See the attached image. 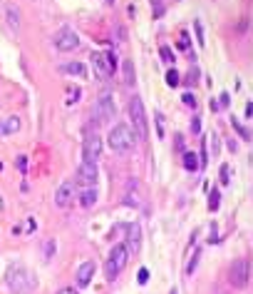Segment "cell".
Wrapping results in <instances>:
<instances>
[{
	"label": "cell",
	"instance_id": "obj_15",
	"mask_svg": "<svg viewBox=\"0 0 253 294\" xmlns=\"http://www.w3.org/2000/svg\"><path fill=\"white\" fill-rule=\"evenodd\" d=\"M122 77H124V85L127 87H134L137 77H134V63L132 60H124L122 63Z\"/></svg>",
	"mask_w": 253,
	"mask_h": 294
},
{
	"label": "cell",
	"instance_id": "obj_19",
	"mask_svg": "<svg viewBox=\"0 0 253 294\" xmlns=\"http://www.w3.org/2000/svg\"><path fill=\"white\" fill-rule=\"evenodd\" d=\"M5 10H8V23H10V28L18 30V28H20V13H18V8H15V5H8Z\"/></svg>",
	"mask_w": 253,
	"mask_h": 294
},
{
	"label": "cell",
	"instance_id": "obj_13",
	"mask_svg": "<svg viewBox=\"0 0 253 294\" xmlns=\"http://www.w3.org/2000/svg\"><path fill=\"white\" fill-rule=\"evenodd\" d=\"M92 277H95V262H82L77 267V287H87Z\"/></svg>",
	"mask_w": 253,
	"mask_h": 294
},
{
	"label": "cell",
	"instance_id": "obj_36",
	"mask_svg": "<svg viewBox=\"0 0 253 294\" xmlns=\"http://www.w3.org/2000/svg\"><path fill=\"white\" fill-rule=\"evenodd\" d=\"M52 247H55V242L50 239V242L45 244V257H48V259H50V254H52Z\"/></svg>",
	"mask_w": 253,
	"mask_h": 294
},
{
	"label": "cell",
	"instance_id": "obj_40",
	"mask_svg": "<svg viewBox=\"0 0 253 294\" xmlns=\"http://www.w3.org/2000/svg\"><path fill=\"white\" fill-rule=\"evenodd\" d=\"M251 115H253V105L248 102V105H246V117H251Z\"/></svg>",
	"mask_w": 253,
	"mask_h": 294
},
{
	"label": "cell",
	"instance_id": "obj_29",
	"mask_svg": "<svg viewBox=\"0 0 253 294\" xmlns=\"http://www.w3.org/2000/svg\"><path fill=\"white\" fill-rule=\"evenodd\" d=\"M199 254H201V252L196 249V254L191 257V262H189V267H186V274H194V267H196V262H199Z\"/></svg>",
	"mask_w": 253,
	"mask_h": 294
},
{
	"label": "cell",
	"instance_id": "obj_17",
	"mask_svg": "<svg viewBox=\"0 0 253 294\" xmlns=\"http://www.w3.org/2000/svg\"><path fill=\"white\" fill-rule=\"evenodd\" d=\"M82 97V90L80 87H65V107H75Z\"/></svg>",
	"mask_w": 253,
	"mask_h": 294
},
{
	"label": "cell",
	"instance_id": "obj_18",
	"mask_svg": "<svg viewBox=\"0 0 253 294\" xmlns=\"http://www.w3.org/2000/svg\"><path fill=\"white\" fill-rule=\"evenodd\" d=\"M134 187H137V182L129 180V185H127V195H124V205H127V207H137V205H139V195H134Z\"/></svg>",
	"mask_w": 253,
	"mask_h": 294
},
{
	"label": "cell",
	"instance_id": "obj_12",
	"mask_svg": "<svg viewBox=\"0 0 253 294\" xmlns=\"http://www.w3.org/2000/svg\"><path fill=\"white\" fill-rule=\"evenodd\" d=\"M127 227V249L132 252H139V244H142V227L134 222V224H124Z\"/></svg>",
	"mask_w": 253,
	"mask_h": 294
},
{
	"label": "cell",
	"instance_id": "obj_1",
	"mask_svg": "<svg viewBox=\"0 0 253 294\" xmlns=\"http://www.w3.org/2000/svg\"><path fill=\"white\" fill-rule=\"evenodd\" d=\"M5 282H8V289L13 294H33L35 287H38V277L30 269H25L23 264H10L8 274H5Z\"/></svg>",
	"mask_w": 253,
	"mask_h": 294
},
{
	"label": "cell",
	"instance_id": "obj_24",
	"mask_svg": "<svg viewBox=\"0 0 253 294\" xmlns=\"http://www.w3.org/2000/svg\"><path fill=\"white\" fill-rule=\"evenodd\" d=\"M231 125L236 127V132H238V135H241L243 140H251V132H248V130H246V127H243V125H241V122L236 120V117H231Z\"/></svg>",
	"mask_w": 253,
	"mask_h": 294
},
{
	"label": "cell",
	"instance_id": "obj_11",
	"mask_svg": "<svg viewBox=\"0 0 253 294\" xmlns=\"http://www.w3.org/2000/svg\"><path fill=\"white\" fill-rule=\"evenodd\" d=\"M72 200H75V185L72 182H62L57 187V192H55V205L57 207H70Z\"/></svg>",
	"mask_w": 253,
	"mask_h": 294
},
{
	"label": "cell",
	"instance_id": "obj_9",
	"mask_svg": "<svg viewBox=\"0 0 253 294\" xmlns=\"http://www.w3.org/2000/svg\"><path fill=\"white\" fill-rule=\"evenodd\" d=\"M55 48L60 53H72L80 48V35L72 30V28H62L57 35H55Z\"/></svg>",
	"mask_w": 253,
	"mask_h": 294
},
{
	"label": "cell",
	"instance_id": "obj_20",
	"mask_svg": "<svg viewBox=\"0 0 253 294\" xmlns=\"http://www.w3.org/2000/svg\"><path fill=\"white\" fill-rule=\"evenodd\" d=\"M184 167H186L189 172L199 170V157H196V152H184Z\"/></svg>",
	"mask_w": 253,
	"mask_h": 294
},
{
	"label": "cell",
	"instance_id": "obj_27",
	"mask_svg": "<svg viewBox=\"0 0 253 294\" xmlns=\"http://www.w3.org/2000/svg\"><path fill=\"white\" fill-rule=\"evenodd\" d=\"M228 177H231V167L221 165V185H228Z\"/></svg>",
	"mask_w": 253,
	"mask_h": 294
},
{
	"label": "cell",
	"instance_id": "obj_39",
	"mask_svg": "<svg viewBox=\"0 0 253 294\" xmlns=\"http://www.w3.org/2000/svg\"><path fill=\"white\" fill-rule=\"evenodd\" d=\"M28 232H35V220H33V217L28 220Z\"/></svg>",
	"mask_w": 253,
	"mask_h": 294
},
{
	"label": "cell",
	"instance_id": "obj_32",
	"mask_svg": "<svg viewBox=\"0 0 253 294\" xmlns=\"http://www.w3.org/2000/svg\"><path fill=\"white\" fill-rule=\"evenodd\" d=\"M194 28H196V35H199V45L203 48V30H201V23L196 20V25H194Z\"/></svg>",
	"mask_w": 253,
	"mask_h": 294
},
{
	"label": "cell",
	"instance_id": "obj_37",
	"mask_svg": "<svg viewBox=\"0 0 253 294\" xmlns=\"http://www.w3.org/2000/svg\"><path fill=\"white\" fill-rule=\"evenodd\" d=\"M161 58H164L166 63H171V53H169V48H161Z\"/></svg>",
	"mask_w": 253,
	"mask_h": 294
},
{
	"label": "cell",
	"instance_id": "obj_26",
	"mask_svg": "<svg viewBox=\"0 0 253 294\" xmlns=\"http://www.w3.org/2000/svg\"><path fill=\"white\" fill-rule=\"evenodd\" d=\"M156 135L164 137V115L161 112H156Z\"/></svg>",
	"mask_w": 253,
	"mask_h": 294
},
{
	"label": "cell",
	"instance_id": "obj_8",
	"mask_svg": "<svg viewBox=\"0 0 253 294\" xmlns=\"http://www.w3.org/2000/svg\"><path fill=\"white\" fill-rule=\"evenodd\" d=\"M248 272H251V267H248L246 259L233 262L231 269H228V282H231V287H236V289H246V284H248Z\"/></svg>",
	"mask_w": 253,
	"mask_h": 294
},
{
	"label": "cell",
	"instance_id": "obj_7",
	"mask_svg": "<svg viewBox=\"0 0 253 294\" xmlns=\"http://www.w3.org/2000/svg\"><path fill=\"white\" fill-rule=\"evenodd\" d=\"M114 112H117V107H114L112 95H102L92 110V120H97V125H102V122H109L114 117Z\"/></svg>",
	"mask_w": 253,
	"mask_h": 294
},
{
	"label": "cell",
	"instance_id": "obj_30",
	"mask_svg": "<svg viewBox=\"0 0 253 294\" xmlns=\"http://www.w3.org/2000/svg\"><path fill=\"white\" fill-rule=\"evenodd\" d=\"M181 100H184V105H189V107H196V97H194L191 92H186Z\"/></svg>",
	"mask_w": 253,
	"mask_h": 294
},
{
	"label": "cell",
	"instance_id": "obj_5",
	"mask_svg": "<svg viewBox=\"0 0 253 294\" xmlns=\"http://www.w3.org/2000/svg\"><path fill=\"white\" fill-rule=\"evenodd\" d=\"M129 120H132L134 137L144 140L147 137V112H144V105H142L139 97H132L129 100Z\"/></svg>",
	"mask_w": 253,
	"mask_h": 294
},
{
	"label": "cell",
	"instance_id": "obj_4",
	"mask_svg": "<svg viewBox=\"0 0 253 294\" xmlns=\"http://www.w3.org/2000/svg\"><path fill=\"white\" fill-rule=\"evenodd\" d=\"M92 68H95V75L97 80H109L114 73H117V60H114V53H92Z\"/></svg>",
	"mask_w": 253,
	"mask_h": 294
},
{
	"label": "cell",
	"instance_id": "obj_25",
	"mask_svg": "<svg viewBox=\"0 0 253 294\" xmlns=\"http://www.w3.org/2000/svg\"><path fill=\"white\" fill-rule=\"evenodd\" d=\"M179 50H181V53H189V50H191V48H189V35H186V33L179 35Z\"/></svg>",
	"mask_w": 253,
	"mask_h": 294
},
{
	"label": "cell",
	"instance_id": "obj_38",
	"mask_svg": "<svg viewBox=\"0 0 253 294\" xmlns=\"http://www.w3.org/2000/svg\"><path fill=\"white\" fill-rule=\"evenodd\" d=\"M57 294H80L77 289H72V287H65V289H60Z\"/></svg>",
	"mask_w": 253,
	"mask_h": 294
},
{
	"label": "cell",
	"instance_id": "obj_42",
	"mask_svg": "<svg viewBox=\"0 0 253 294\" xmlns=\"http://www.w3.org/2000/svg\"><path fill=\"white\" fill-rule=\"evenodd\" d=\"M104 3H107V5H112V3H114V0H104Z\"/></svg>",
	"mask_w": 253,
	"mask_h": 294
},
{
	"label": "cell",
	"instance_id": "obj_16",
	"mask_svg": "<svg viewBox=\"0 0 253 294\" xmlns=\"http://www.w3.org/2000/svg\"><path fill=\"white\" fill-rule=\"evenodd\" d=\"M95 202H97V187H85V192L80 195V205L85 210H90V207H95Z\"/></svg>",
	"mask_w": 253,
	"mask_h": 294
},
{
	"label": "cell",
	"instance_id": "obj_23",
	"mask_svg": "<svg viewBox=\"0 0 253 294\" xmlns=\"http://www.w3.org/2000/svg\"><path fill=\"white\" fill-rule=\"evenodd\" d=\"M179 82H181V77H179V73H176V70L171 68V70L166 73V85H169V87H176Z\"/></svg>",
	"mask_w": 253,
	"mask_h": 294
},
{
	"label": "cell",
	"instance_id": "obj_41",
	"mask_svg": "<svg viewBox=\"0 0 253 294\" xmlns=\"http://www.w3.org/2000/svg\"><path fill=\"white\" fill-rule=\"evenodd\" d=\"M3 207H5V202H3V197H0V212H3Z\"/></svg>",
	"mask_w": 253,
	"mask_h": 294
},
{
	"label": "cell",
	"instance_id": "obj_35",
	"mask_svg": "<svg viewBox=\"0 0 253 294\" xmlns=\"http://www.w3.org/2000/svg\"><path fill=\"white\" fill-rule=\"evenodd\" d=\"M149 282V272L147 269H139V284H147Z\"/></svg>",
	"mask_w": 253,
	"mask_h": 294
},
{
	"label": "cell",
	"instance_id": "obj_2",
	"mask_svg": "<svg viewBox=\"0 0 253 294\" xmlns=\"http://www.w3.org/2000/svg\"><path fill=\"white\" fill-rule=\"evenodd\" d=\"M107 142H109V147H112V150H114L117 155H127V152H132V147H134L137 137H134L132 127H127V125H117V127L109 130Z\"/></svg>",
	"mask_w": 253,
	"mask_h": 294
},
{
	"label": "cell",
	"instance_id": "obj_10",
	"mask_svg": "<svg viewBox=\"0 0 253 294\" xmlns=\"http://www.w3.org/2000/svg\"><path fill=\"white\" fill-rule=\"evenodd\" d=\"M97 180H100L97 162H87V160H82V165L77 167V185H82V187H95Z\"/></svg>",
	"mask_w": 253,
	"mask_h": 294
},
{
	"label": "cell",
	"instance_id": "obj_3",
	"mask_svg": "<svg viewBox=\"0 0 253 294\" xmlns=\"http://www.w3.org/2000/svg\"><path fill=\"white\" fill-rule=\"evenodd\" d=\"M127 259H129V249L124 244H114L109 257H107V264H104V274H107L109 282L122 274V269L127 267Z\"/></svg>",
	"mask_w": 253,
	"mask_h": 294
},
{
	"label": "cell",
	"instance_id": "obj_43",
	"mask_svg": "<svg viewBox=\"0 0 253 294\" xmlns=\"http://www.w3.org/2000/svg\"><path fill=\"white\" fill-rule=\"evenodd\" d=\"M169 294H179V292H176V289H171V292H169Z\"/></svg>",
	"mask_w": 253,
	"mask_h": 294
},
{
	"label": "cell",
	"instance_id": "obj_33",
	"mask_svg": "<svg viewBox=\"0 0 253 294\" xmlns=\"http://www.w3.org/2000/svg\"><path fill=\"white\" fill-rule=\"evenodd\" d=\"M223 107H228V95L226 92H221V97H218V110H223Z\"/></svg>",
	"mask_w": 253,
	"mask_h": 294
},
{
	"label": "cell",
	"instance_id": "obj_34",
	"mask_svg": "<svg viewBox=\"0 0 253 294\" xmlns=\"http://www.w3.org/2000/svg\"><path fill=\"white\" fill-rule=\"evenodd\" d=\"M191 132H194V135H196V132H201V120H199V117H194V120H191Z\"/></svg>",
	"mask_w": 253,
	"mask_h": 294
},
{
	"label": "cell",
	"instance_id": "obj_22",
	"mask_svg": "<svg viewBox=\"0 0 253 294\" xmlns=\"http://www.w3.org/2000/svg\"><path fill=\"white\" fill-rule=\"evenodd\" d=\"M218 205H221V192L218 190H211V195H208V212H216Z\"/></svg>",
	"mask_w": 253,
	"mask_h": 294
},
{
	"label": "cell",
	"instance_id": "obj_28",
	"mask_svg": "<svg viewBox=\"0 0 253 294\" xmlns=\"http://www.w3.org/2000/svg\"><path fill=\"white\" fill-rule=\"evenodd\" d=\"M15 165H18L20 172H28V157H25V155H20V157L15 160Z\"/></svg>",
	"mask_w": 253,
	"mask_h": 294
},
{
	"label": "cell",
	"instance_id": "obj_31",
	"mask_svg": "<svg viewBox=\"0 0 253 294\" xmlns=\"http://www.w3.org/2000/svg\"><path fill=\"white\" fill-rule=\"evenodd\" d=\"M211 145H213V147H211V152H213V155H218V135H216V132L211 135Z\"/></svg>",
	"mask_w": 253,
	"mask_h": 294
},
{
	"label": "cell",
	"instance_id": "obj_14",
	"mask_svg": "<svg viewBox=\"0 0 253 294\" xmlns=\"http://www.w3.org/2000/svg\"><path fill=\"white\" fill-rule=\"evenodd\" d=\"M20 132V117H8L5 122H0V135H15Z\"/></svg>",
	"mask_w": 253,
	"mask_h": 294
},
{
	"label": "cell",
	"instance_id": "obj_21",
	"mask_svg": "<svg viewBox=\"0 0 253 294\" xmlns=\"http://www.w3.org/2000/svg\"><path fill=\"white\" fill-rule=\"evenodd\" d=\"M65 73L82 77V75H85V65H82V63H70V65H65Z\"/></svg>",
	"mask_w": 253,
	"mask_h": 294
},
{
	"label": "cell",
	"instance_id": "obj_6",
	"mask_svg": "<svg viewBox=\"0 0 253 294\" xmlns=\"http://www.w3.org/2000/svg\"><path fill=\"white\" fill-rule=\"evenodd\" d=\"M102 155V140L97 132H85V145H82V160L87 162H97Z\"/></svg>",
	"mask_w": 253,
	"mask_h": 294
}]
</instances>
